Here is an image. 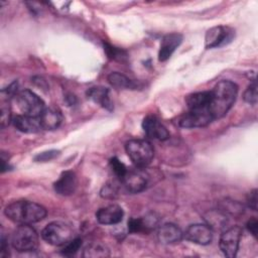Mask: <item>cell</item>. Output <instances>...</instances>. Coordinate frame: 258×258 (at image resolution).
<instances>
[{"label":"cell","mask_w":258,"mask_h":258,"mask_svg":"<svg viewBox=\"0 0 258 258\" xmlns=\"http://www.w3.org/2000/svg\"><path fill=\"white\" fill-rule=\"evenodd\" d=\"M210 112L214 120L224 117L234 105L237 95L238 86L228 80L220 81L213 90L210 91Z\"/></svg>","instance_id":"cell-1"},{"label":"cell","mask_w":258,"mask_h":258,"mask_svg":"<svg viewBox=\"0 0 258 258\" xmlns=\"http://www.w3.org/2000/svg\"><path fill=\"white\" fill-rule=\"evenodd\" d=\"M4 215L10 221L19 225H30L43 220L46 216V210L34 202L19 200L6 206Z\"/></svg>","instance_id":"cell-2"},{"label":"cell","mask_w":258,"mask_h":258,"mask_svg":"<svg viewBox=\"0 0 258 258\" xmlns=\"http://www.w3.org/2000/svg\"><path fill=\"white\" fill-rule=\"evenodd\" d=\"M125 150L131 161L139 168L146 167L154 156L151 143L143 139H131L126 142Z\"/></svg>","instance_id":"cell-3"},{"label":"cell","mask_w":258,"mask_h":258,"mask_svg":"<svg viewBox=\"0 0 258 258\" xmlns=\"http://www.w3.org/2000/svg\"><path fill=\"white\" fill-rule=\"evenodd\" d=\"M11 244L18 252L34 251L38 246V235L31 226L22 224L13 232Z\"/></svg>","instance_id":"cell-4"},{"label":"cell","mask_w":258,"mask_h":258,"mask_svg":"<svg viewBox=\"0 0 258 258\" xmlns=\"http://www.w3.org/2000/svg\"><path fill=\"white\" fill-rule=\"evenodd\" d=\"M42 239L53 246H63L72 240V228L60 221H54L47 224L41 231Z\"/></svg>","instance_id":"cell-5"},{"label":"cell","mask_w":258,"mask_h":258,"mask_svg":"<svg viewBox=\"0 0 258 258\" xmlns=\"http://www.w3.org/2000/svg\"><path fill=\"white\" fill-rule=\"evenodd\" d=\"M17 107L24 115L39 117L45 109L44 102L30 90L18 91L14 96Z\"/></svg>","instance_id":"cell-6"},{"label":"cell","mask_w":258,"mask_h":258,"mask_svg":"<svg viewBox=\"0 0 258 258\" xmlns=\"http://www.w3.org/2000/svg\"><path fill=\"white\" fill-rule=\"evenodd\" d=\"M235 36V30L229 26H215L210 28L205 36L206 48L222 47L230 43Z\"/></svg>","instance_id":"cell-7"},{"label":"cell","mask_w":258,"mask_h":258,"mask_svg":"<svg viewBox=\"0 0 258 258\" xmlns=\"http://www.w3.org/2000/svg\"><path fill=\"white\" fill-rule=\"evenodd\" d=\"M241 237L242 229L239 226H233L222 233L219 245L225 256L233 258L237 255Z\"/></svg>","instance_id":"cell-8"},{"label":"cell","mask_w":258,"mask_h":258,"mask_svg":"<svg viewBox=\"0 0 258 258\" xmlns=\"http://www.w3.org/2000/svg\"><path fill=\"white\" fill-rule=\"evenodd\" d=\"M125 189L130 194H138L143 191L148 184V175L142 169L127 170L124 177L121 179Z\"/></svg>","instance_id":"cell-9"},{"label":"cell","mask_w":258,"mask_h":258,"mask_svg":"<svg viewBox=\"0 0 258 258\" xmlns=\"http://www.w3.org/2000/svg\"><path fill=\"white\" fill-rule=\"evenodd\" d=\"M214 121L208 110H187L178 120V125L182 128H200L209 125Z\"/></svg>","instance_id":"cell-10"},{"label":"cell","mask_w":258,"mask_h":258,"mask_svg":"<svg viewBox=\"0 0 258 258\" xmlns=\"http://www.w3.org/2000/svg\"><path fill=\"white\" fill-rule=\"evenodd\" d=\"M183 236L192 243L208 245L213 240V231L207 224H194L185 230Z\"/></svg>","instance_id":"cell-11"},{"label":"cell","mask_w":258,"mask_h":258,"mask_svg":"<svg viewBox=\"0 0 258 258\" xmlns=\"http://www.w3.org/2000/svg\"><path fill=\"white\" fill-rule=\"evenodd\" d=\"M142 128L149 138L161 141L169 138V132L166 127L154 116L145 117L142 121Z\"/></svg>","instance_id":"cell-12"},{"label":"cell","mask_w":258,"mask_h":258,"mask_svg":"<svg viewBox=\"0 0 258 258\" xmlns=\"http://www.w3.org/2000/svg\"><path fill=\"white\" fill-rule=\"evenodd\" d=\"M78 186V178L74 171L66 170L61 172L58 179L53 183V188L56 194L68 197L73 195Z\"/></svg>","instance_id":"cell-13"},{"label":"cell","mask_w":258,"mask_h":258,"mask_svg":"<svg viewBox=\"0 0 258 258\" xmlns=\"http://www.w3.org/2000/svg\"><path fill=\"white\" fill-rule=\"evenodd\" d=\"M124 216L123 209L118 205H109L101 208L96 213V219L103 225H115L122 221Z\"/></svg>","instance_id":"cell-14"},{"label":"cell","mask_w":258,"mask_h":258,"mask_svg":"<svg viewBox=\"0 0 258 258\" xmlns=\"http://www.w3.org/2000/svg\"><path fill=\"white\" fill-rule=\"evenodd\" d=\"M159 219L154 213H149L141 218H132L128 221V229L131 233H147L158 225Z\"/></svg>","instance_id":"cell-15"},{"label":"cell","mask_w":258,"mask_h":258,"mask_svg":"<svg viewBox=\"0 0 258 258\" xmlns=\"http://www.w3.org/2000/svg\"><path fill=\"white\" fill-rule=\"evenodd\" d=\"M182 41V35L176 32H172L163 36L159 51H158V59L159 61L167 60L174 50L179 46Z\"/></svg>","instance_id":"cell-16"},{"label":"cell","mask_w":258,"mask_h":258,"mask_svg":"<svg viewBox=\"0 0 258 258\" xmlns=\"http://www.w3.org/2000/svg\"><path fill=\"white\" fill-rule=\"evenodd\" d=\"M13 126L23 133H37L42 130L39 117L28 115H16L12 118Z\"/></svg>","instance_id":"cell-17"},{"label":"cell","mask_w":258,"mask_h":258,"mask_svg":"<svg viewBox=\"0 0 258 258\" xmlns=\"http://www.w3.org/2000/svg\"><path fill=\"white\" fill-rule=\"evenodd\" d=\"M183 237L181 230L174 224L167 223L158 228L157 239L161 244H175L178 243Z\"/></svg>","instance_id":"cell-18"},{"label":"cell","mask_w":258,"mask_h":258,"mask_svg":"<svg viewBox=\"0 0 258 258\" xmlns=\"http://www.w3.org/2000/svg\"><path fill=\"white\" fill-rule=\"evenodd\" d=\"M40 124L44 130H54L62 122V114L56 107H48L39 116Z\"/></svg>","instance_id":"cell-19"},{"label":"cell","mask_w":258,"mask_h":258,"mask_svg":"<svg viewBox=\"0 0 258 258\" xmlns=\"http://www.w3.org/2000/svg\"><path fill=\"white\" fill-rule=\"evenodd\" d=\"M87 97L104 109L108 111L113 110V103L110 99L109 89L102 86L92 87L87 91Z\"/></svg>","instance_id":"cell-20"},{"label":"cell","mask_w":258,"mask_h":258,"mask_svg":"<svg viewBox=\"0 0 258 258\" xmlns=\"http://www.w3.org/2000/svg\"><path fill=\"white\" fill-rule=\"evenodd\" d=\"M210 91L198 92L188 95L185 98L187 110H209L210 106ZM211 113V112H210Z\"/></svg>","instance_id":"cell-21"},{"label":"cell","mask_w":258,"mask_h":258,"mask_svg":"<svg viewBox=\"0 0 258 258\" xmlns=\"http://www.w3.org/2000/svg\"><path fill=\"white\" fill-rule=\"evenodd\" d=\"M108 82L109 84L116 88V89H130L133 90L136 88V84L130 80L125 75L118 73V72H112L108 76Z\"/></svg>","instance_id":"cell-22"},{"label":"cell","mask_w":258,"mask_h":258,"mask_svg":"<svg viewBox=\"0 0 258 258\" xmlns=\"http://www.w3.org/2000/svg\"><path fill=\"white\" fill-rule=\"evenodd\" d=\"M205 220L207 222V225L212 230L213 229L219 230V229H223L227 224V215L218 209V210L208 212L205 216Z\"/></svg>","instance_id":"cell-23"},{"label":"cell","mask_w":258,"mask_h":258,"mask_svg":"<svg viewBox=\"0 0 258 258\" xmlns=\"http://www.w3.org/2000/svg\"><path fill=\"white\" fill-rule=\"evenodd\" d=\"M110 252L108 248L102 244H90L88 245L83 253L84 257L99 258V257H108Z\"/></svg>","instance_id":"cell-24"},{"label":"cell","mask_w":258,"mask_h":258,"mask_svg":"<svg viewBox=\"0 0 258 258\" xmlns=\"http://www.w3.org/2000/svg\"><path fill=\"white\" fill-rule=\"evenodd\" d=\"M219 210H221L224 214L231 216H239L244 212L243 206L240 203L230 200H225L224 202H222Z\"/></svg>","instance_id":"cell-25"},{"label":"cell","mask_w":258,"mask_h":258,"mask_svg":"<svg viewBox=\"0 0 258 258\" xmlns=\"http://www.w3.org/2000/svg\"><path fill=\"white\" fill-rule=\"evenodd\" d=\"M109 163H110V167H111L112 171L114 172V174L121 180L128 170L127 167L125 166V164L122 163L117 157L111 158Z\"/></svg>","instance_id":"cell-26"},{"label":"cell","mask_w":258,"mask_h":258,"mask_svg":"<svg viewBox=\"0 0 258 258\" xmlns=\"http://www.w3.org/2000/svg\"><path fill=\"white\" fill-rule=\"evenodd\" d=\"M81 246H82V240L80 238L72 239L71 241H69L67 244L63 245V247L61 249V254L66 255V256L74 255L80 250Z\"/></svg>","instance_id":"cell-27"},{"label":"cell","mask_w":258,"mask_h":258,"mask_svg":"<svg viewBox=\"0 0 258 258\" xmlns=\"http://www.w3.org/2000/svg\"><path fill=\"white\" fill-rule=\"evenodd\" d=\"M244 101L251 105L257 104V84L256 81L253 80L252 83L248 86L246 91L244 92Z\"/></svg>","instance_id":"cell-28"},{"label":"cell","mask_w":258,"mask_h":258,"mask_svg":"<svg viewBox=\"0 0 258 258\" xmlns=\"http://www.w3.org/2000/svg\"><path fill=\"white\" fill-rule=\"evenodd\" d=\"M117 192L118 188L116 184H114L113 182H108L104 184V186L101 189V196L106 199H114L117 196Z\"/></svg>","instance_id":"cell-29"},{"label":"cell","mask_w":258,"mask_h":258,"mask_svg":"<svg viewBox=\"0 0 258 258\" xmlns=\"http://www.w3.org/2000/svg\"><path fill=\"white\" fill-rule=\"evenodd\" d=\"M59 155V151L58 150H55V149H52V150H48V151H43L41 153H38L35 157H34V160L36 162H46V161H49L53 158H55L56 156Z\"/></svg>","instance_id":"cell-30"},{"label":"cell","mask_w":258,"mask_h":258,"mask_svg":"<svg viewBox=\"0 0 258 258\" xmlns=\"http://www.w3.org/2000/svg\"><path fill=\"white\" fill-rule=\"evenodd\" d=\"M12 118L11 117V111H10V107L7 103L2 104L1 106V127H5L7 126L10 122H12Z\"/></svg>","instance_id":"cell-31"},{"label":"cell","mask_w":258,"mask_h":258,"mask_svg":"<svg viewBox=\"0 0 258 258\" xmlns=\"http://www.w3.org/2000/svg\"><path fill=\"white\" fill-rule=\"evenodd\" d=\"M247 204L250 209L257 211V189H252L247 196Z\"/></svg>","instance_id":"cell-32"},{"label":"cell","mask_w":258,"mask_h":258,"mask_svg":"<svg viewBox=\"0 0 258 258\" xmlns=\"http://www.w3.org/2000/svg\"><path fill=\"white\" fill-rule=\"evenodd\" d=\"M246 228H247V230H248L254 237H257L258 222H257L256 218L250 219V220L247 222V224H246Z\"/></svg>","instance_id":"cell-33"},{"label":"cell","mask_w":258,"mask_h":258,"mask_svg":"<svg viewBox=\"0 0 258 258\" xmlns=\"http://www.w3.org/2000/svg\"><path fill=\"white\" fill-rule=\"evenodd\" d=\"M7 249H8V246H7V244H6V240H5V238L4 237H2L1 238V251H0V255L2 256V257H5V256H7Z\"/></svg>","instance_id":"cell-34"},{"label":"cell","mask_w":258,"mask_h":258,"mask_svg":"<svg viewBox=\"0 0 258 258\" xmlns=\"http://www.w3.org/2000/svg\"><path fill=\"white\" fill-rule=\"evenodd\" d=\"M37 79V81H35L34 79H33V82L38 86V87H40V88H44V89H47V84H46V82L42 79V78H36Z\"/></svg>","instance_id":"cell-35"}]
</instances>
